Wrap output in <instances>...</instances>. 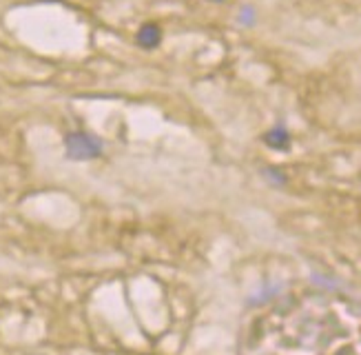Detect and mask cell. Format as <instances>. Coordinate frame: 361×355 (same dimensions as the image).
I'll use <instances>...</instances> for the list:
<instances>
[{
  "label": "cell",
  "mask_w": 361,
  "mask_h": 355,
  "mask_svg": "<svg viewBox=\"0 0 361 355\" xmlns=\"http://www.w3.org/2000/svg\"><path fill=\"white\" fill-rule=\"evenodd\" d=\"M104 151V143L102 138L91 133V131H69L65 138V153L69 160L75 162H89V160H96L102 156Z\"/></svg>",
  "instance_id": "cell-1"
},
{
  "label": "cell",
  "mask_w": 361,
  "mask_h": 355,
  "mask_svg": "<svg viewBox=\"0 0 361 355\" xmlns=\"http://www.w3.org/2000/svg\"><path fill=\"white\" fill-rule=\"evenodd\" d=\"M264 143L269 145L271 149H286L290 145V131H288V127L284 125V122H279V125H275L271 131H266Z\"/></svg>",
  "instance_id": "cell-2"
},
{
  "label": "cell",
  "mask_w": 361,
  "mask_h": 355,
  "mask_svg": "<svg viewBox=\"0 0 361 355\" xmlns=\"http://www.w3.org/2000/svg\"><path fill=\"white\" fill-rule=\"evenodd\" d=\"M162 40V32H160V27L158 25H145V27H140V32H137V44L140 47H145V49H153V47H158Z\"/></svg>",
  "instance_id": "cell-3"
},
{
  "label": "cell",
  "mask_w": 361,
  "mask_h": 355,
  "mask_svg": "<svg viewBox=\"0 0 361 355\" xmlns=\"http://www.w3.org/2000/svg\"><path fill=\"white\" fill-rule=\"evenodd\" d=\"M255 20H257L255 7L246 5V7L242 9V13H240V23H242V25H246V27H250V25H255Z\"/></svg>",
  "instance_id": "cell-4"
},
{
  "label": "cell",
  "mask_w": 361,
  "mask_h": 355,
  "mask_svg": "<svg viewBox=\"0 0 361 355\" xmlns=\"http://www.w3.org/2000/svg\"><path fill=\"white\" fill-rule=\"evenodd\" d=\"M213 3H222V0H213Z\"/></svg>",
  "instance_id": "cell-5"
}]
</instances>
